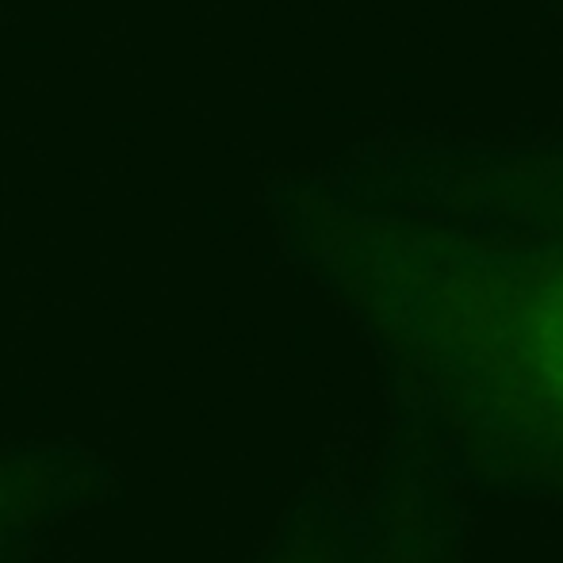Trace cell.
I'll list each match as a JSON object with an SVG mask.
<instances>
[{
  "label": "cell",
  "instance_id": "cell-3",
  "mask_svg": "<svg viewBox=\"0 0 563 563\" xmlns=\"http://www.w3.org/2000/svg\"><path fill=\"white\" fill-rule=\"evenodd\" d=\"M364 563H467V495L399 426L372 487Z\"/></svg>",
  "mask_w": 563,
  "mask_h": 563
},
{
  "label": "cell",
  "instance_id": "cell-1",
  "mask_svg": "<svg viewBox=\"0 0 563 563\" xmlns=\"http://www.w3.org/2000/svg\"><path fill=\"white\" fill-rule=\"evenodd\" d=\"M314 265L464 495L563 506V234L330 208Z\"/></svg>",
  "mask_w": 563,
  "mask_h": 563
},
{
  "label": "cell",
  "instance_id": "cell-4",
  "mask_svg": "<svg viewBox=\"0 0 563 563\" xmlns=\"http://www.w3.org/2000/svg\"><path fill=\"white\" fill-rule=\"evenodd\" d=\"M368 510L372 495L364 506H356L345 514H330L327 526H319L314 533H307L296 544V552L288 563H364V544H368Z\"/></svg>",
  "mask_w": 563,
  "mask_h": 563
},
{
  "label": "cell",
  "instance_id": "cell-2",
  "mask_svg": "<svg viewBox=\"0 0 563 563\" xmlns=\"http://www.w3.org/2000/svg\"><path fill=\"white\" fill-rule=\"evenodd\" d=\"M376 188L372 208L563 234V146L402 154Z\"/></svg>",
  "mask_w": 563,
  "mask_h": 563
}]
</instances>
